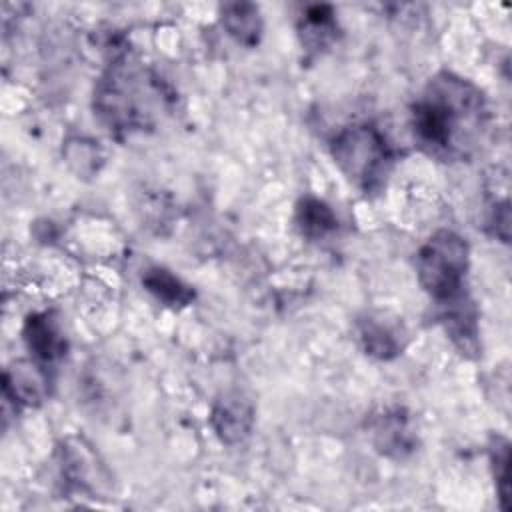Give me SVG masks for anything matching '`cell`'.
Segmentation results:
<instances>
[{
  "mask_svg": "<svg viewBox=\"0 0 512 512\" xmlns=\"http://www.w3.org/2000/svg\"><path fill=\"white\" fill-rule=\"evenodd\" d=\"M418 148L442 162L468 160L488 128V106L480 88L452 72H440L422 90L410 112Z\"/></svg>",
  "mask_w": 512,
  "mask_h": 512,
  "instance_id": "6da1fadb",
  "label": "cell"
},
{
  "mask_svg": "<svg viewBox=\"0 0 512 512\" xmlns=\"http://www.w3.org/2000/svg\"><path fill=\"white\" fill-rule=\"evenodd\" d=\"M166 102L168 94L160 80L124 60L114 62L94 90V110L114 132L150 128Z\"/></svg>",
  "mask_w": 512,
  "mask_h": 512,
  "instance_id": "7a4b0ae2",
  "label": "cell"
},
{
  "mask_svg": "<svg viewBox=\"0 0 512 512\" xmlns=\"http://www.w3.org/2000/svg\"><path fill=\"white\" fill-rule=\"evenodd\" d=\"M332 158L342 174L366 194L382 192L394 166V150L374 124L342 128L332 144Z\"/></svg>",
  "mask_w": 512,
  "mask_h": 512,
  "instance_id": "3957f363",
  "label": "cell"
},
{
  "mask_svg": "<svg viewBox=\"0 0 512 512\" xmlns=\"http://www.w3.org/2000/svg\"><path fill=\"white\" fill-rule=\"evenodd\" d=\"M470 248L466 238L452 230L432 234L416 254V272L420 286L444 304L464 294Z\"/></svg>",
  "mask_w": 512,
  "mask_h": 512,
  "instance_id": "277c9868",
  "label": "cell"
},
{
  "mask_svg": "<svg viewBox=\"0 0 512 512\" xmlns=\"http://www.w3.org/2000/svg\"><path fill=\"white\" fill-rule=\"evenodd\" d=\"M210 422L222 442H242L254 424L252 402L240 392H226L214 402Z\"/></svg>",
  "mask_w": 512,
  "mask_h": 512,
  "instance_id": "5b68a950",
  "label": "cell"
},
{
  "mask_svg": "<svg viewBox=\"0 0 512 512\" xmlns=\"http://www.w3.org/2000/svg\"><path fill=\"white\" fill-rule=\"evenodd\" d=\"M372 440L378 452L390 458H406L416 448V436L410 426V418L404 410H386L370 424Z\"/></svg>",
  "mask_w": 512,
  "mask_h": 512,
  "instance_id": "8992f818",
  "label": "cell"
},
{
  "mask_svg": "<svg viewBox=\"0 0 512 512\" xmlns=\"http://www.w3.org/2000/svg\"><path fill=\"white\" fill-rule=\"evenodd\" d=\"M26 348L42 364H52L66 354V338L50 312L28 316L22 330Z\"/></svg>",
  "mask_w": 512,
  "mask_h": 512,
  "instance_id": "52a82bcc",
  "label": "cell"
},
{
  "mask_svg": "<svg viewBox=\"0 0 512 512\" xmlns=\"http://www.w3.org/2000/svg\"><path fill=\"white\" fill-rule=\"evenodd\" d=\"M46 384L48 376L42 372V368L26 360L14 362L4 372V396L16 404H38L46 394Z\"/></svg>",
  "mask_w": 512,
  "mask_h": 512,
  "instance_id": "ba28073f",
  "label": "cell"
},
{
  "mask_svg": "<svg viewBox=\"0 0 512 512\" xmlns=\"http://www.w3.org/2000/svg\"><path fill=\"white\" fill-rule=\"evenodd\" d=\"M442 322L446 326L448 336L452 342L462 350V354H476L478 352V322L476 310L466 294L448 300L442 304Z\"/></svg>",
  "mask_w": 512,
  "mask_h": 512,
  "instance_id": "9c48e42d",
  "label": "cell"
},
{
  "mask_svg": "<svg viewBox=\"0 0 512 512\" xmlns=\"http://www.w3.org/2000/svg\"><path fill=\"white\" fill-rule=\"evenodd\" d=\"M298 30H300V40L306 52L318 54L326 50L336 40V32H338L332 6H310Z\"/></svg>",
  "mask_w": 512,
  "mask_h": 512,
  "instance_id": "30bf717a",
  "label": "cell"
},
{
  "mask_svg": "<svg viewBox=\"0 0 512 512\" xmlns=\"http://www.w3.org/2000/svg\"><path fill=\"white\" fill-rule=\"evenodd\" d=\"M222 24L226 32L248 48L256 46L262 36V18L258 6L250 2H232L222 6Z\"/></svg>",
  "mask_w": 512,
  "mask_h": 512,
  "instance_id": "8fae6325",
  "label": "cell"
},
{
  "mask_svg": "<svg viewBox=\"0 0 512 512\" xmlns=\"http://www.w3.org/2000/svg\"><path fill=\"white\" fill-rule=\"evenodd\" d=\"M144 288L160 302L172 308L188 306L194 300V290L184 280L174 276L170 270L152 266L142 274Z\"/></svg>",
  "mask_w": 512,
  "mask_h": 512,
  "instance_id": "7c38bea8",
  "label": "cell"
},
{
  "mask_svg": "<svg viewBox=\"0 0 512 512\" xmlns=\"http://www.w3.org/2000/svg\"><path fill=\"white\" fill-rule=\"evenodd\" d=\"M294 220L300 234L310 240L324 238L338 228V218L334 210L314 196H306L298 202Z\"/></svg>",
  "mask_w": 512,
  "mask_h": 512,
  "instance_id": "4fadbf2b",
  "label": "cell"
},
{
  "mask_svg": "<svg viewBox=\"0 0 512 512\" xmlns=\"http://www.w3.org/2000/svg\"><path fill=\"white\" fill-rule=\"evenodd\" d=\"M360 340L364 344L366 354L378 360H392L402 350L396 332L376 318H366L360 322Z\"/></svg>",
  "mask_w": 512,
  "mask_h": 512,
  "instance_id": "5bb4252c",
  "label": "cell"
},
{
  "mask_svg": "<svg viewBox=\"0 0 512 512\" xmlns=\"http://www.w3.org/2000/svg\"><path fill=\"white\" fill-rule=\"evenodd\" d=\"M490 462L494 472L496 490L500 496L502 510H508V494H510V482H508V470H510V444L502 436H494L490 444Z\"/></svg>",
  "mask_w": 512,
  "mask_h": 512,
  "instance_id": "9a60e30c",
  "label": "cell"
},
{
  "mask_svg": "<svg viewBox=\"0 0 512 512\" xmlns=\"http://www.w3.org/2000/svg\"><path fill=\"white\" fill-rule=\"evenodd\" d=\"M490 224L494 226V234L502 242H508V228H510V204H508V200H504L502 204L494 206Z\"/></svg>",
  "mask_w": 512,
  "mask_h": 512,
  "instance_id": "2e32d148",
  "label": "cell"
}]
</instances>
